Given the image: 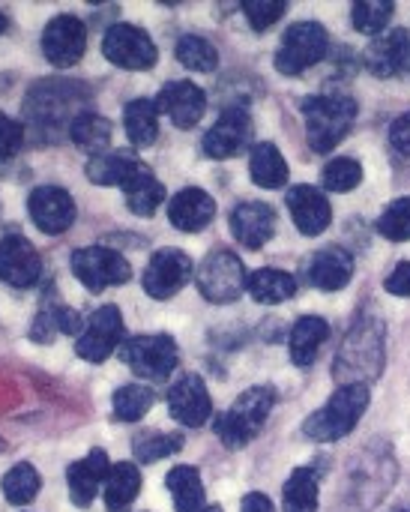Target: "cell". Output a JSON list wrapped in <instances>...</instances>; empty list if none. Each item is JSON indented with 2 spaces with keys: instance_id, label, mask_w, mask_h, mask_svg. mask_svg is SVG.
I'll use <instances>...</instances> for the list:
<instances>
[{
  "instance_id": "obj_1",
  "label": "cell",
  "mask_w": 410,
  "mask_h": 512,
  "mask_svg": "<svg viewBox=\"0 0 410 512\" xmlns=\"http://www.w3.org/2000/svg\"><path fill=\"white\" fill-rule=\"evenodd\" d=\"M384 336H387V330H384V321L378 315H369V312L360 315L336 351L333 381L339 387H348V384H366L369 387L375 378H381L384 360H387V339Z\"/></svg>"
},
{
  "instance_id": "obj_2",
  "label": "cell",
  "mask_w": 410,
  "mask_h": 512,
  "mask_svg": "<svg viewBox=\"0 0 410 512\" xmlns=\"http://www.w3.org/2000/svg\"><path fill=\"white\" fill-rule=\"evenodd\" d=\"M372 402V390L366 384H348L339 387L330 402L324 408H318L306 423H303V435L309 441L318 444H333L345 435H351L357 429V423L363 420L366 408Z\"/></svg>"
},
{
  "instance_id": "obj_3",
  "label": "cell",
  "mask_w": 410,
  "mask_h": 512,
  "mask_svg": "<svg viewBox=\"0 0 410 512\" xmlns=\"http://www.w3.org/2000/svg\"><path fill=\"white\" fill-rule=\"evenodd\" d=\"M300 111L306 120V141L315 153L336 150L357 120V102L351 96H306Z\"/></svg>"
},
{
  "instance_id": "obj_4",
  "label": "cell",
  "mask_w": 410,
  "mask_h": 512,
  "mask_svg": "<svg viewBox=\"0 0 410 512\" xmlns=\"http://www.w3.org/2000/svg\"><path fill=\"white\" fill-rule=\"evenodd\" d=\"M276 405V390L267 384L249 387L246 393L237 396V402L216 420V435L225 447L240 450L249 441L258 438V432L267 426L270 411Z\"/></svg>"
},
{
  "instance_id": "obj_5",
  "label": "cell",
  "mask_w": 410,
  "mask_h": 512,
  "mask_svg": "<svg viewBox=\"0 0 410 512\" xmlns=\"http://www.w3.org/2000/svg\"><path fill=\"white\" fill-rule=\"evenodd\" d=\"M330 33L318 21H297L285 30L282 45L276 51V69L288 78L303 75L327 57Z\"/></svg>"
},
{
  "instance_id": "obj_6",
  "label": "cell",
  "mask_w": 410,
  "mask_h": 512,
  "mask_svg": "<svg viewBox=\"0 0 410 512\" xmlns=\"http://www.w3.org/2000/svg\"><path fill=\"white\" fill-rule=\"evenodd\" d=\"M195 282H198L201 297L210 300V303H219V306L240 300V294L249 288L246 267H243V261H240L231 249H216V252H210V255L201 261Z\"/></svg>"
},
{
  "instance_id": "obj_7",
  "label": "cell",
  "mask_w": 410,
  "mask_h": 512,
  "mask_svg": "<svg viewBox=\"0 0 410 512\" xmlns=\"http://www.w3.org/2000/svg\"><path fill=\"white\" fill-rule=\"evenodd\" d=\"M75 279L90 291V294H99L111 285H126L132 279V267L129 261L108 249V246H87V249H75L72 252V261H69Z\"/></svg>"
},
{
  "instance_id": "obj_8",
  "label": "cell",
  "mask_w": 410,
  "mask_h": 512,
  "mask_svg": "<svg viewBox=\"0 0 410 512\" xmlns=\"http://www.w3.org/2000/svg\"><path fill=\"white\" fill-rule=\"evenodd\" d=\"M177 342L165 333L132 336L123 342V363L144 381H165L177 369Z\"/></svg>"
},
{
  "instance_id": "obj_9",
  "label": "cell",
  "mask_w": 410,
  "mask_h": 512,
  "mask_svg": "<svg viewBox=\"0 0 410 512\" xmlns=\"http://www.w3.org/2000/svg\"><path fill=\"white\" fill-rule=\"evenodd\" d=\"M102 54L120 69H150V66H156V57H159L150 33L135 24H126V21L111 24L105 30Z\"/></svg>"
},
{
  "instance_id": "obj_10",
  "label": "cell",
  "mask_w": 410,
  "mask_h": 512,
  "mask_svg": "<svg viewBox=\"0 0 410 512\" xmlns=\"http://www.w3.org/2000/svg\"><path fill=\"white\" fill-rule=\"evenodd\" d=\"M123 342V315L117 306H99L87 324L84 333L75 342V354L87 363H105L117 345Z\"/></svg>"
},
{
  "instance_id": "obj_11",
  "label": "cell",
  "mask_w": 410,
  "mask_h": 512,
  "mask_svg": "<svg viewBox=\"0 0 410 512\" xmlns=\"http://www.w3.org/2000/svg\"><path fill=\"white\" fill-rule=\"evenodd\" d=\"M87 27L75 15H54L42 30V54L51 66L69 69L84 57Z\"/></svg>"
},
{
  "instance_id": "obj_12",
  "label": "cell",
  "mask_w": 410,
  "mask_h": 512,
  "mask_svg": "<svg viewBox=\"0 0 410 512\" xmlns=\"http://www.w3.org/2000/svg\"><path fill=\"white\" fill-rule=\"evenodd\" d=\"M192 279V258L180 249H159L144 276H141V285L147 291V297L153 300H171L177 291L186 288V282Z\"/></svg>"
},
{
  "instance_id": "obj_13",
  "label": "cell",
  "mask_w": 410,
  "mask_h": 512,
  "mask_svg": "<svg viewBox=\"0 0 410 512\" xmlns=\"http://www.w3.org/2000/svg\"><path fill=\"white\" fill-rule=\"evenodd\" d=\"M252 144V117L246 108L234 105L219 114V120L207 129L201 147L210 159H231L240 156Z\"/></svg>"
},
{
  "instance_id": "obj_14",
  "label": "cell",
  "mask_w": 410,
  "mask_h": 512,
  "mask_svg": "<svg viewBox=\"0 0 410 512\" xmlns=\"http://www.w3.org/2000/svg\"><path fill=\"white\" fill-rule=\"evenodd\" d=\"M168 411L180 426L198 429L213 417V399L201 375H183L168 390Z\"/></svg>"
},
{
  "instance_id": "obj_15",
  "label": "cell",
  "mask_w": 410,
  "mask_h": 512,
  "mask_svg": "<svg viewBox=\"0 0 410 512\" xmlns=\"http://www.w3.org/2000/svg\"><path fill=\"white\" fill-rule=\"evenodd\" d=\"M366 69L375 78H399L410 75V30L408 27H393L381 36L372 39L366 48Z\"/></svg>"
},
{
  "instance_id": "obj_16",
  "label": "cell",
  "mask_w": 410,
  "mask_h": 512,
  "mask_svg": "<svg viewBox=\"0 0 410 512\" xmlns=\"http://www.w3.org/2000/svg\"><path fill=\"white\" fill-rule=\"evenodd\" d=\"M27 210L33 225L42 234H63L75 222V201L60 186H39L27 198Z\"/></svg>"
},
{
  "instance_id": "obj_17",
  "label": "cell",
  "mask_w": 410,
  "mask_h": 512,
  "mask_svg": "<svg viewBox=\"0 0 410 512\" xmlns=\"http://www.w3.org/2000/svg\"><path fill=\"white\" fill-rule=\"evenodd\" d=\"M42 276V258L33 243L21 234H6L0 240V279L9 288H30Z\"/></svg>"
},
{
  "instance_id": "obj_18",
  "label": "cell",
  "mask_w": 410,
  "mask_h": 512,
  "mask_svg": "<svg viewBox=\"0 0 410 512\" xmlns=\"http://www.w3.org/2000/svg\"><path fill=\"white\" fill-rule=\"evenodd\" d=\"M156 105L177 129H192L207 111V93L195 81H171L156 96Z\"/></svg>"
},
{
  "instance_id": "obj_19",
  "label": "cell",
  "mask_w": 410,
  "mask_h": 512,
  "mask_svg": "<svg viewBox=\"0 0 410 512\" xmlns=\"http://www.w3.org/2000/svg\"><path fill=\"white\" fill-rule=\"evenodd\" d=\"M285 201H288L291 219H294V225H297L300 234L318 237V234H324L330 228L333 207H330V201H327V195L321 189H315L309 183H300V186H294L285 195Z\"/></svg>"
},
{
  "instance_id": "obj_20",
  "label": "cell",
  "mask_w": 410,
  "mask_h": 512,
  "mask_svg": "<svg viewBox=\"0 0 410 512\" xmlns=\"http://www.w3.org/2000/svg\"><path fill=\"white\" fill-rule=\"evenodd\" d=\"M273 231H276V210L270 204H264V201H243V204L234 207V213H231V234L246 249H252V252L264 249V243H270Z\"/></svg>"
},
{
  "instance_id": "obj_21",
  "label": "cell",
  "mask_w": 410,
  "mask_h": 512,
  "mask_svg": "<svg viewBox=\"0 0 410 512\" xmlns=\"http://www.w3.org/2000/svg\"><path fill=\"white\" fill-rule=\"evenodd\" d=\"M111 474V462H108V453L105 450H90L81 462L69 465L66 468V483H69V498L78 510L90 507L96 492L105 486Z\"/></svg>"
},
{
  "instance_id": "obj_22",
  "label": "cell",
  "mask_w": 410,
  "mask_h": 512,
  "mask_svg": "<svg viewBox=\"0 0 410 512\" xmlns=\"http://www.w3.org/2000/svg\"><path fill=\"white\" fill-rule=\"evenodd\" d=\"M213 216H216V201L210 192L198 186H186L168 201V219L177 231H186V234L204 231L213 222Z\"/></svg>"
},
{
  "instance_id": "obj_23",
  "label": "cell",
  "mask_w": 410,
  "mask_h": 512,
  "mask_svg": "<svg viewBox=\"0 0 410 512\" xmlns=\"http://www.w3.org/2000/svg\"><path fill=\"white\" fill-rule=\"evenodd\" d=\"M306 270H309V282L318 291L333 294V291H342L354 279V258L342 246H327V249H318L309 258Z\"/></svg>"
},
{
  "instance_id": "obj_24",
  "label": "cell",
  "mask_w": 410,
  "mask_h": 512,
  "mask_svg": "<svg viewBox=\"0 0 410 512\" xmlns=\"http://www.w3.org/2000/svg\"><path fill=\"white\" fill-rule=\"evenodd\" d=\"M141 168H144V162L138 156L123 153V150H108V153L90 156L84 174L96 186H120L123 189Z\"/></svg>"
},
{
  "instance_id": "obj_25",
  "label": "cell",
  "mask_w": 410,
  "mask_h": 512,
  "mask_svg": "<svg viewBox=\"0 0 410 512\" xmlns=\"http://www.w3.org/2000/svg\"><path fill=\"white\" fill-rule=\"evenodd\" d=\"M330 339V324L318 315H306L300 318L294 327H291V336H288V348H291V360L294 366L306 369L315 363L321 345Z\"/></svg>"
},
{
  "instance_id": "obj_26",
  "label": "cell",
  "mask_w": 410,
  "mask_h": 512,
  "mask_svg": "<svg viewBox=\"0 0 410 512\" xmlns=\"http://www.w3.org/2000/svg\"><path fill=\"white\" fill-rule=\"evenodd\" d=\"M168 492L174 498V510L177 512H204L207 510V498H204V483L198 468L192 465H177L168 471L165 477Z\"/></svg>"
},
{
  "instance_id": "obj_27",
  "label": "cell",
  "mask_w": 410,
  "mask_h": 512,
  "mask_svg": "<svg viewBox=\"0 0 410 512\" xmlns=\"http://www.w3.org/2000/svg\"><path fill=\"white\" fill-rule=\"evenodd\" d=\"M123 126L132 147H150L159 138V105L156 99H132L123 108Z\"/></svg>"
},
{
  "instance_id": "obj_28",
  "label": "cell",
  "mask_w": 410,
  "mask_h": 512,
  "mask_svg": "<svg viewBox=\"0 0 410 512\" xmlns=\"http://www.w3.org/2000/svg\"><path fill=\"white\" fill-rule=\"evenodd\" d=\"M69 138H72L75 147L87 150L90 156L108 153V144H111V123H108V117H102V114L78 111V114L69 120Z\"/></svg>"
},
{
  "instance_id": "obj_29",
  "label": "cell",
  "mask_w": 410,
  "mask_h": 512,
  "mask_svg": "<svg viewBox=\"0 0 410 512\" xmlns=\"http://www.w3.org/2000/svg\"><path fill=\"white\" fill-rule=\"evenodd\" d=\"M249 171H252V180L261 186V189H279L288 183V162L282 156V150L270 141H261L252 147V156H249Z\"/></svg>"
},
{
  "instance_id": "obj_30",
  "label": "cell",
  "mask_w": 410,
  "mask_h": 512,
  "mask_svg": "<svg viewBox=\"0 0 410 512\" xmlns=\"http://www.w3.org/2000/svg\"><path fill=\"white\" fill-rule=\"evenodd\" d=\"M252 300L264 303V306H279L285 300H291L297 294V279L285 270H273V267H264V270H255L249 276V288Z\"/></svg>"
},
{
  "instance_id": "obj_31",
  "label": "cell",
  "mask_w": 410,
  "mask_h": 512,
  "mask_svg": "<svg viewBox=\"0 0 410 512\" xmlns=\"http://www.w3.org/2000/svg\"><path fill=\"white\" fill-rule=\"evenodd\" d=\"M141 492V474L132 462H120L111 465V474L102 486L105 495V507L111 512H126V507L138 498Z\"/></svg>"
},
{
  "instance_id": "obj_32",
  "label": "cell",
  "mask_w": 410,
  "mask_h": 512,
  "mask_svg": "<svg viewBox=\"0 0 410 512\" xmlns=\"http://www.w3.org/2000/svg\"><path fill=\"white\" fill-rule=\"evenodd\" d=\"M123 195H126V207L135 213V216H153L159 210V204L165 201V186L153 177V171L144 165L126 186H123Z\"/></svg>"
},
{
  "instance_id": "obj_33",
  "label": "cell",
  "mask_w": 410,
  "mask_h": 512,
  "mask_svg": "<svg viewBox=\"0 0 410 512\" xmlns=\"http://www.w3.org/2000/svg\"><path fill=\"white\" fill-rule=\"evenodd\" d=\"M285 512H318V477L312 468H297L282 489Z\"/></svg>"
},
{
  "instance_id": "obj_34",
  "label": "cell",
  "mask_w": 410,
  "mask_h": 512,
  "mask_svg": "<svg viewBox=\"0 0 410 512\" xmlns=\"http://www.w3.org/2000/svg\"><path fill=\"white\" fill-rule=\"evenodd\" d=\"M156 402V393L150 387H141V384H126L114 393L111 399V408H114V417L120 423H138Z\"/></svg>"
},
{
  "instance_id": "obj_35",
  "label": "cell",
  "mask_w": 410,
  "mask_h": 512,
  "mask_svg": "<svg viewBox=\"0 0 410 512\" xmlns=\"http://www.w3.org/2000/svg\"><path fill=\"white\" fill-rule=\"evenodd\" d=\"M174 54H177V60H180L186 69H192V72H213V69L219 66V51H216V45H213L210 39H204V36H192V33H189V36H180Z\"/></svg>"
},
{
  "instance_id": "obj_36",
  "label": "cell",
  "mask_w": 410,
  "mask_h": 512,
  "mask_svg": "<svg viewBox=\"0 0 410 512\" xmlns=\"http://www.w3.org/2000/svg\"><path fill=\"white\" fill-rule=\"evenodd\" d=\"M180 450H183V435H171V432H141L132 441V453L144 465H153L159 459H168V456H174Z\"/></svg>"
},
{
  "instance_id": "obj_37",
  "label": "cell",
  "mask_w": 410,
  "mask_h": 512,
  "mask_svg": "<svg viewBox=\"0 0 410 512\" xmlns=\"http://www.w3.org/2000/svg\"><path fill=\"white\" fill-rule=\"evenodd\" d=\"M39 486H42V480H39L36 468L27 465V462H18V465L9 468L6 477H3V495H6V501L15 504V507L30 504V501L39 495Z\"/></svg>"
},
{
  "instance_id": "obj_38",
  "label": "cell",
  "mask_w": 410,
  "mask_h": 512,
  "mask_svg": "<svg viewBox=\"0 0 410 512\" xmlns=\"http://www.w3.org/2000/svg\"><path fill=\"white\" fill-rule=\"evenodd\" d=\"M396 6L390 0H357L351 9V21L360 33H372L381 36L387 33V24L393 21Z\"/></svg>"
},
{
  "instance_id": "obj_39",
  "label": "cell",
  "mask_w": 410,
  "mask_h": 512,
  "mask_svg": "<svg viewBox=\"0 0 410 512\" xmlns=\"http://www.w3.org/2000/svg\"><path fill=\"white\" fill-rule=\"evenodd\" d=\"M363 183V165L357 159L339 156L324 165V189L330 192H351Z\"/></svg>"
},
{
  "instance_id": "obj_40",
  "label": "cell",
  "mask_w": 410,
  "mask_h": 512,
  "mask_svg": "<svg viewBox=\"0 0 410 512\" xmlns=\"http://www.w3.org/2000/svg\"><path fill=\"white\" fill-rule=\"evenodd\" d=\"M378 234L393 240V243H405L410 240V198H396L378 219Z\"/></svg>"
},
{
  "instance_id": "obj_41",
  "label": "cell",
  "mask_w": 410,
  "mask_h": 512,
  "mask_svg": "<svg viewBox=\"0 0 410 512\" xmlns=\"http://www.w3.org/2000/svg\"><path fill=\"white\" fill-rule=\"evenodd\" d=\"M285 9H288L285 0H246L243 3V15L252 24V30H258V33L273 27L285 15Z\"/></svg>"
},
{
  "instance_id": "obj_42",
  "label": "cell",
  "mask_w": 410,
  "mask_h": 512,
  "mask_svg": "<svg viewBox=\"0 0 410 512\" xmlns=\"http://www.w3.org/2000/svg\"><path fill=\"white\" fill-rule=\"evenodd\" d=\"M21 141H24L21 123L0 111V162H3V159H12V156L21 150Z\"/></svg>"
},
{
  "instance_id": "obj_43",
  "label": "cell",
  "mask_w": 410,
  "mask_h": 512,
  "mask_svg": "<svg viewBox=\"0 0 410 512\" xmlns=\"http://www.w3.org/2000/svg\"><path fill=\"white\" fill-rule=\"evenodd\" d=\"M384 288L393 294V297H410V261H399L393 267V273L384 279Z\"/></svg>"
},
{
  "instance_id": "obj_44",
  "label": "cell",
  "mask_w": 410,
  "mask_h": 512,
  "mask_svg": "<svg viewBox=\"0 0 410 512\" xmlns=\"http://www.w3.org/2000/svg\"><path fill=\"white\" fill-rule=\"evenodd\" d=\"M390 144H393V150H396L399 156L410 159V111L408 114H402V117L393 123V129H390Z\"/></svg>"
},
{
  "instance_id": "obj_45",
  "label": "cell",
  "mask_w": 410,
  "mask_h": 512,
  "mask_svg": "<svg viewBox=\"0 0 410 512\" xmlns=\"http://www.w3.org/2000/svg\"><path fill=\"white\" fill-rule=\"evenodd\" d=\"M240 512H276V507L264 492H249L240 504Z\"/></svg>"
},
{
  "instance_id": "obj_46",
  "label": "cell",
  "mask_w": 410,
  "mask_h": 512,
  "mask_svg": "<svg viewBox=\"0 0 410 512\" xmlns=\"http://www.w3.org/2000/svg\"><path fill=\"white\" fill-rule=\"evenodd\" d=\"M3 30H6V15L0 12V33H3Z\"/></svg>"
},
{
  "instance_id": "obj_47",
  "label": "cell",
  "mask_w": 410,
  "mask_h": 512,
  "mask_svg": "<svg viewBox=\"0 0 410 512\" xmlns=\"http://www.w3.org/2000/svg\"><path fill=\"white\" fill-rule=\"evenodd\" d=\"M204 512H222V507H207Z\"/></svg>"
},
{
  "instance_id": "obj_48",
  "label": "cell",
  "mask_w": 410,
  "mask_h": 512,
  "mask_svg": "<svg viewBox=\"0 0 410 512\" xmlns=\"http://www.w3.org/2000/svg\"><path fill=\"white\" fill-rule=\"evenodd\" d=\"M396 512H410V507H402V510H396Z\"/></svg>"
}]
</instances>
